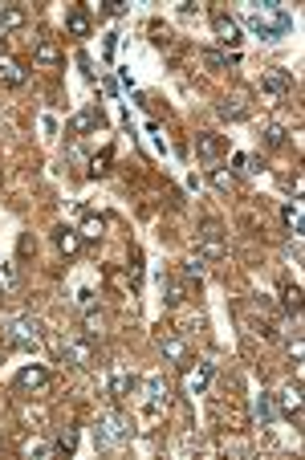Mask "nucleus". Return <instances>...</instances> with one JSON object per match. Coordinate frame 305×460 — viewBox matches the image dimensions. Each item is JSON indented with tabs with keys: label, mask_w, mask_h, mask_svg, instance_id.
<instances>
[{
	"label": "nucleus",
	"mask_w": 305,
	"mask_h": 460,
	"mask_svg": "<svg viewBox=\"0 0 305 460\" xmlns=\"http://www.w3.org/2000/svg\"><path fill=\"white\" fill-rule=\"evenodd\" d=\"M0 346H16V350H37L41 346V322L33 314H21L13 322L0 326Z\"/></svg>",
	"instance_id": "f257e3e1"
},
{
	"label": "nucleus",
	"mask_w": 305,
	"mask_h": 460,
	"mask_svg": "<svg viewBox=\"0 0 305 460\" xmlns=\"http://www.w3.org/2000/svg\"><path fill=\"white\" fill-rule=\"evenodd\" d=\"M248 25L257 29L260 37H281L285 29H289V13L277 4V0H269V4H260V8H253V17H248Z\"/></svg>",
	"instance_id": "f03ea898"
},
{
	"label": "nucleus",
	"mask_w": 305,
	"mask_h": 460,
	"mask_svg": "<svg viewBox=\"0 0 305 460\" xmlns=\"http://www.w3.org/2000/svg\"><path fill=\"white\" fill-rule=\"evenodd\" d=\"M134 436V427H130L127 415H110V420H102L94 432V444L98 448H118V444H127Z\"/></svg>",
	"instance_id": "7ed1b4c3"
},
{
	"label": "nucleus",
	"mask_w": 305,
	"mask_h": 460,
	"mask_svg": "<svg viewBox=\"0 0 305 460\" xmlns=\"http://www.w3.org/2000/svg\"><path fill=\"white\" fill-rule=\"evenodd\" d=\"M212 371H216V367H212V359H200L192 367V362H188V367H183V395H204L208 391V383H212Z\"/></svg>",
	"instance_id": "20e7f679"
},
{
	"label": "nucleus",
	"mask_w": 305,
	"mask_h": 460,
	"mask_svg": "<svg viewBox=\"0 0 305 460\" xmlns=\"http://www.w3.org/2000/svg\"><path fill=\"white\" fill-rule=\"evenodd\" d=\"M57 359L74 362V367H94V359H98L94 338L86 334V338H78V343H57Z\"/></svg>",
	"instance_id": "39448f33"
},
{
	"label": "nucleus",
	"mask_w": 305,
	"mask_h": 460,
	"mask_svg": "<svg viewBox=\"0 0 305 460\" xmlns=\"http://www.w3.org/2000/svg\"><path fill=\"white\" fill-rule=\"evenodd\" d=\"M49 387V367H41V362H29V367H21L13 379V391L29 395V391H45Z\"/></svg>",
	"instance_id": "423d86ee"
},
{
	"label": "nucleus",
	"mask_w": 305,
	"mask_h": 460,
	"mask_svg": "<svg viewBox=\"0 0 305 460\" xmlns=\"http://www.w3.org/2000/svg\"><path fill=\"white\" fill-rule=\"evenodd\" d=\"M200 248H204V257H212V261H220V257L228 253L220 220H204V224H200Z\"/></svg>",
	"instance_id": "0eeeda50"
},
{
	"label": "nucleus",
	"mask_w": 305,
	"mask_h": 460,
	"mask_svg": "<svg viewBox=\"0 0 305 460\" xmlns=\"http://www.w3.org/2000/svg\"><path fill=\"white\" fill-rule=\"evenodd\" d=\"M260 90L273 94L277 102L289 98V94H293V74H289V69H281V66H269L265 74H260Z\"/></svg>",
	"instance_id": "6e6552de"
},
{
	"label": "nucleus",
	"mask_w": 305,
	"mask_h": 460,
	"mask_svg": "<svg viewBox=\"0 0 305 460\" xmlns=\"http://www.w3.org/2000/svg\"><path fill=\"white\" fill-rule=\"evenodd\" d=\"M98 131H106V115H102L98 106L78 110V115H74V122H69V134H74V139H81V134H98Z\"/></svg>",
	"instance_id": "1a4fd4ad"
},
{
	"label": "nucleus",
	"mask_w": 305,
	"mask_h": 460,
	"mask_svg": "<svg viewBox=\"0 0 305 460\" xmlns=\"http://www.w3.org/2000/svg\"><path fill=\"white\" fill-rule=\"evenodd\" d=\"M277 403H281V415H285V420L301 424V379H293L289 387H281Z\"/></svg>",
	"instance_id": "9d476101"
},
{
	"label": "nucleus",
	"mask_w": 305,
	"mask_h": 460,
	"mask_svg": "<svg viewBox=\"0 0 305 460\" xmlns=\"http://www.w3.org/2000/svg\"><path fill=\"white\" fill-rule=\"evenodd\" d=\"M228 151V139L224 134H216V131H200L195 134V155H200V159H220V155H224Z\"/></svg>",
	"instance_id": "9b49d317"
},
{
	"label": "nucleus",
	"mask_w": 305,
	"mask_h": 460,
	"mask_svg": "<svg viewBox=\"0 0 305 460\" xmlns=\"http://www.w3.org/2000/svg\"><path fill=\"white\" fill-rule=\"evenodd\" d=\"M212 29H216V37H220L224 50H236V45H241V25L228 17V13H212Z\"/></svg>",
	"instance_id": "f8f14e48"
},
{
	"label": "nucleus",
	"mask_w": 305,
	"mask_h": 460,
	"mask_svg": "<svg viewBox=\"0 0 305 460\" xmlns=\"http://www.w3.org/2000/svg\"><path fill=\"white\" fill-rule=\"evenodd\" d=\"M33 62H41V66H62L65 50L57 45V37H37V45H33Z\"/></svg>",
	"instance_id": "ddd939ff"
},
{
	"label": "nucleus",
	"mask_w": 305,
	"mask_h": 460,
	"mask_svg": "<svg viewBox=\"0 0 305 460\" xmlns=\"http://www.w3.org/2000/svg\"><path fill=\"white\" fill-rule=\"evenodd\" d=\"M65 33H69V37H90V33H94V21H90V8H81V4H74V8H65Z\"/></svg>",
	"instance_id": "4468645a"
},
{
	"label": "nucleus",
	"mask_w": 305,
	"mask_h": 460,
	"mask_svg": "<svg viewBox=\"0 0 305 460\" xmlns=\"http://www.w3.org/2000/svg\"><path fill=\"white\" fill-rule=\"evenodd\" d=\"M53 241H57V253H62V257H78L81 245H86L78 229H57L53 232Z\"/></svg>",
	"instance_id": "2eb2a0df"
},
{
	"label": "nucleus",
	"mask_w": 305,
	"mask_h": 460,
	"mask_svg": "<svg viewBox=\"0 0 305 460\" xmlns=\"http://www.w3.org/2000/svg\"><path fill=\"white\" fill-rule=\"evenodd\" d=\"M163 403H167V379L151 375L146 379V411H159Z\"/></svg>",
	"instance_id": "dca6fc26"
},
{
	"label": "nucleus",
	"mask_w": 305,
	"mask_h": 460,
	"mask_svg": "<svg viewBox=\"0 0 305 460\" xmlns=\"http://www.w3.org/2000/svg\"><path fill=\"white\" fill-rule=\"evenodd\" d=\"M25 25H29V13H25L21 4H4V8H0V29H4V33L25 29Z\"/></svg>",
	"instance_id": "f3484780"
},
{
	"label": "nucleus",
	"mask_w": 305,
	"mask_h": 460,
	"mask_svg": "<svg viewBox=\"0 0 305 460\" xmlns=\"http://www.w3.org/2000/svg\"><path fill=\"white\" fill-rule=\"evenodd\" d=\"M163 355H167V359L175 362L179 371H183V367H188V346H183V338H175V334H163Z\"/></svg>",
	"instance_id": "a211bd4d"
},
{
	"label": "nucleus",
	"mask_w": 305,
	"mask_h": 460,
	"mask_svg": "<svg viewBox=\"0 0 305 460\" xmlns=\"http://www.w3.org/2000/svg\"><path fill=\"white\" fill-rule=\"evenodd\" d=\"M0 82H4V86H25V82H29V74H25V66H21V62L0 57Z\"/></svg>",
	"instance_id": "6ab92c4d"
},
{
	"label": "nucleus",
	"mask_w": 305,
	"mask_h": 460,
	"mask_svg": "<svg viewBox=\"0 0 305 460\" xmlns=\"http://www.w3.org/2000/svg\"><path fill=\"white\" fill-rule=\"evenodd\" d=\"M78 452V427H62L53 436V456H74Z\"/></svg>",
	"instance_id": "aec40b11"
},
{
	"label": "nucleus",
	"mask_w": 305,
	"mask_h": 460,
	"mask_svg": "<svg viewBox=\"0 0 305 460\" xmlns=\"http://www.w3.org/2000/svg\"><path fill=\"white\" fill-rule=\"evenodd\" d=\"M253 420H257L260 427L273 424V395H269V391H260L257 399H253Z\"/></svg>",
	"instance_id": "412c9836"
},
{
	"label": "nucleus",
	"mask_w": 305,
	"mask_h": 460,
	"mask_svg": "<svg viewBox=\"0 0 305 460\" xmlns=\"http://www.w3.org/2000/svg\"><path fill=\"white\" fill-rule=\"evenodd\" d=\"M281 310L297 318L301 314V285H281Z\"/></svg>",
	"instance_id": "4be33fe9"
},
{
	"label": "nucleus",
	"mask_w": 305,
	"mask_h": 460,
	"mask_svg": "<svg viewBox=\"0 0 305 460\" xmlns=\"http://www.w3.org/2000/svg\"><path fill=\"white\" fill-rule=\"evenodd\" d=\"M134 387H139V379H134V375H127V371H114V379H110V395H114V399H127Z\"/></svg>",
	"instance_id": "5701e85b"
},
{
	"label": "nucleus",
	"mask_w": 305,
	"mask_h": 460,
	"mask_svg": "<svg viewBox=\"0 0 305 460\" xmlns=\"http://www.w3.org/2000/svg\"><path fill=\"white\" fill-rule=\"evenodd\" d=\"M281 216H285V224L293 229V236H301V232H305V212H301V200H293V204H285V212H281Z\"/></svg>",
	"instance_id": "b1692460"
},
{
	"label": "nucleus",
	"mask_w": 305,
	"mask_h": 460,
	"mask_svg": "<svg viewBox=\"0 0 305 460\" xmlns=\"http://www.w3.org/2000/svg\"><path fill=\"white\" fill-rule=\"evenodd\" d=\"M220 115H224V118H232V122H236V118H248V102H244L241 94H232V98H224V102H220Z\"/></svg>",
	"instance_id": "393cba45"
},
{
	"label": "nucleus",
	"mask_w": 305,
	"mask_h": 460,
	"mask_svg": "<svg viewBox=\"0 0 305 460\" xmlns=\"http://www.w3.org/2000/svg\"><path fill=\"white\" fill-rule=\"evenodd\" d=\"M127 281H130V289H139V285H143V253H139V248H130Z\"/></svg>",
	"instance_id": "a878e982"
},
{
	"label": "nucleus",
	"mask_w": 305,
	"mask_h": 460,
	"mask_svg": "<svg viewBox=\"0 0 305 460\" xmlns=\"http://www.w3.org/2000/svg\"><path fill=\"white\" fill-rule=\"evenodd\" d=\"M183 297H188V281H179V277H167V306L175 310V306H183Z\"/></svg>",
	"instance_id": "bb28decb"
},
{
	"label": "nucleus",
	"mask_w": 305,
	"mask_h": 460,
	"mask_svg": "<svg viewBox=\"0 0 305 460\" xmlns=\"http://www.w3.org/2000/svg\"><path fill=\"white\" fill-rule=\"evenodd\" d=\"M110 163H114V147H102L94 159H90V176H106V171H110Z\"/></svg>",
	"instance_id": "cd10ccee"
},
{
	"label": "nucleus",
	"mask_w": 305,
	"mask_h": 460,
	"mask_svg": "<svg viewBox=\"0 0 305 460\" xmlns=\"http://www.w3.org/2000/svg\"><path fill=\"white\" fill-rule=\"evenodd\" d=\"M232 62H236L232 53H220V50H204V66H208V69H228V66H232Z\"/></svg>",
	"instance_id": "c85d7f7f"
},
{
	"label": "nucleus",
	"mask_w": 305,
	"mask_h": 460,
	"mask_svg": "<svg viewBox=\"0 0 305 460\" xmlns=\"http://www.w3.org/2000/svg\"><path fill=\"white\" fill-rule=\"evenodd\" d=\"M102 229H106V220H102V216H86V224H81V241H98V236H102Z\"/></svg>",
	"instance_id": "c756f323"
},
{
	"label": "nucleus",
	"mask_w": 305,
	"mask_h": 460,
	"mask_svg": "<svg viewBox=\"0 0 305 460\" xmlns=\"http://www.w3.org/2000/svg\"><path fill=\"white\" fill-rule=\"evenodd\" d=\"M16 285H21V265L8 261V265H4V285H0V294H13Z\"/></svg>",
	"instance_id": "7c9ffc66"
},
{
	"label": "nucleus",
	"mask_w": 305,
	"mask_h": 460,
	"mask_svg": "<svg viewBox=\"0 0 305 460\" xmlns=\"http://www.w3.org/2000/svg\"><path fill=\"white\" fill-rule=\"evenodd\" d=\"M265 147H285V127L269 122V127H265Z\"/></svg>",
	"instance_id": "2f4dec72"
},
{
	"label": "nucleus",
	"mask_w": 305,
	"mask_h": 460,
	"mask_svg": "<svg viewBox=\"0 0 305 460\" xmlns=\"http://www.w3.org/2000/svg\"><path fill=\"white\" fill-rule=\"evenodd\" d=\"M212 183H216V188H220V192H232V171H224V167H212Z\"/></svg>",
	"instance_id": "473e14b6"
},
{
	"label": "nucleus",
	"mask_w": 305,
	"mask_h": 460,
	"mask_svg": "<svg viewBox=\"0 0 305 460\" xmlns=\"http://www.w3.org/2000/svg\"><path fill=\"white\" fill-rule=\"evenodd\" d=\"M183 277H188V281H200V277H204V257H192V261H183Z\"/></svg>",
	"instance_id": "72a5a7b5"
},
{
	"label": "nucleus",
	"mask_w": 305,
	"mask_h": 460,
	"mask_svg": "<svg viewBox=\"0 0 305 460\" xmlns=\"http://www.w3.org/2000/svg\"><path fill=\"white\" fill-rule=\"evenodd\" d=\"M102 326H106V322H102V314H98V310H86V334L94 338V334H102Z\"/></svg>",
	"instance_id": "f704fd0d"
},
{
	"label": "nucleus",
	"mask_w": 305,
	"mask_h": 460,
	"mask_svg": "<svg viewBox=\"0 0 305 460\" xmlns=\"http://www.w3.org/2000/svg\"><path fill=\"white\" fill-rule=\"evenodd\" d=\"M102 13H110V17H122V13H127V0H102Z\"/></svg>",
	"instance_id": "c9c22d12"
},
{
	"label": "nucleus",
	"mask_w": 305,
	"mask_h": 460,
	"mask_svg": "<svg viewBox=\"0 0 305 460\" xmlns=\"http://www.w3.org/2000/svg\"><path fill=\"white\" fill-rule=\"evenodd\" d=\"M236 163H241V171H260V167H257V159H253V155H236Z\"/></svg>",
	"instance_id": "e433bc0d"
},
{
	"label": "nucleus",
	"mask_w": 305,
	"mask_h": 460,
	"mask_svg": "<svg viewBox=\"0 0 305 460\" xmlns=\"http://www.w3.org/2000/svg\"><path fill=\"white\" fill-rule=\"evenodd\" d=\"M4 50H8V33L0 29V57H4Z\"/></svg>",
	"instance_id": "4c0bfd02"
}]
</instances>
